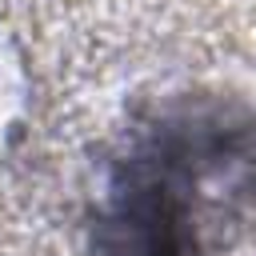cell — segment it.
<instances>
[{"mask_svg":"<svg viewBox=\"0 0 256 256\" xmlns=\"http://www.w3.org/2000/svg\"><path fill=\"white\" fill-rule=\"evenodd\" d=\"M256 188V124L180 108L136 136L108 176L92 256H204L208 216Z\"/></svg>","mask_w":256,"mask_h":256,"instance_id":"obj_1","label":"cell"}]
</instances>
